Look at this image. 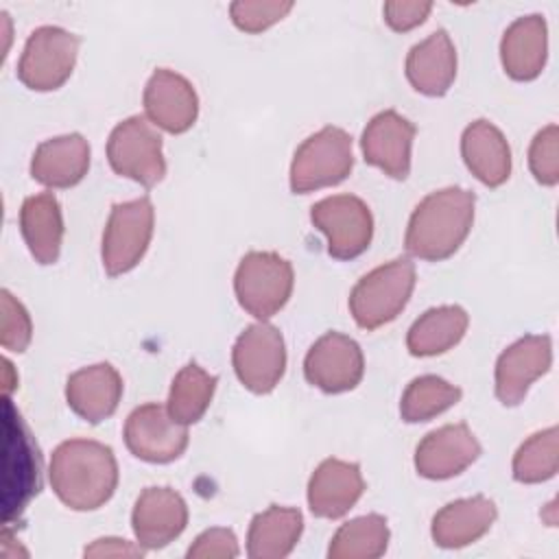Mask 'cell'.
<instances>
[{
  "mask_svg": "<svg viewBox=\"0 0 559 559\" xmlns=\"http://www.w3.org/2000/svg\"><path fill=\"white\" fill-rule=\"evenodd\" d=\"M48 478L57 498L74 511L100 509L118 487L114 450L94 439H68L52 452Z\"/></svg>",
  "mask_w": 559,
  "mask_h": 559,
  "instance_id": "obj_1",
  "label": "cell"
},
{
  "mask_svg": "<svg viewBox=\"0 0 559 559\" xmlns=\"http://www.w3.org/2000/svg\"><path fill=\"white\" fill-rule=\"evenodd\" d=\"M474 203V192L459 186L441 188L424 197L406 227V251L426 262L454 255L472 229Z\"/></svg>",
  "mask_w": 559,
  "mask_h": 559,
  "instance_id": "obj_2",
  "label": "cell"
},
{
  "mask_svg": "<svg viewBox=\"0 0 559 559\" xmlns=\"http://www.w3.org/2000/svg\"><path fill=\"white\" fill-rule=\"evenodd\" d=\"M415 288V264L395 258L362 275L349 293V312L358 328L378 330L391 323L408 304Z\"/></svg>",
  "mask_w": 559,
  "mask_h": 559,
  "instance_id": "obj_3",
  "label": "cell"
},
{
  "mask_svg": "<svg viewBox=\"0 0 559 559\" xmlns=\"http://www.w3.org/2000/svg\"><path fill=\"white\" fill-rule=\"evenodd\" d=\"M352 168V135L341 127H323L297 146L290 162V190L308 194L338 186L349 177Z\"/></svg>",
  "mask_w": 559,
  "mask_h": 559,
  "instance_id": "obj_4",
  "label": "cell"
},
{
  "mask_svg": "<svg viewBox=\"0 0 559 559\" xmlns=\"http://www.w3.org/2000/svg\"><path fill=\"white\" fill-rule=\"evenodd\" d=\"M293 284V264L275 251L245 253L234 275V293L240 308L260 321H266L286 306Z\"/></svg>",
  "mask_w": 559,
  "mask_h": 559,
  "instance_id": "obj_5",
  "label": "cell"
},
{
  "mask_svg": "<svg viewBox=\"0 0 559 559\" xmlns=\"http://www.w3.org/2000/svg\"><path fill=\"white\" fill-rule=\"evenodd\" d=\"M107 159L116 175L144 188L157 186L166 175L162 135L144 116H129L114 127L107 140Z\"/></svg>",
  "mask_w": 559,
  "mask_h": 559,
  "instance_id": "obj_6",
  "label": "cell"
},
{
  "mask_svg": "<svg viewBox=\"0 0 559 559\" xmlns=\"http://www.w3.org/2000/svg\"><path fill=\"white\" fill-rule=\"evenodd\" d=\"M155 210L148 197L116 203L103 231V266L116 277L129 273L144 258L153 238Z\"/></svg>",
  "mask_w": 559,
  "mask_h": 559,
  "instance_id": "obj_7",
  "label": "cell"
},
{
  "mask_svg": "<svg viewBox=\"0 0 559 559\" xmlns=\"http://www.w3.org/2000/svg\"><path fill=\"white\" fill-rule=\"evenodd\" d=\"M81 39L61 26L35 28L17 61V79L33 92L59 90L72 74Z\"/></svg>",
  "mask_w": 559,
  "mask_h": 559,
  "instance_id": "obj_8",
  "label": "cell"
},
{
  "mask_svg": "<svg viewBox=\"0 0 559 559\" xmlns=\"http://www.w3.org/2000/svg\"><path fill=\"white\" fill-rule=\"evenodd\" d=\"M310 221L328 238V253L336 260H354L371 245V210L354 194H334L317 201L310 207Z\"/></svg>",
  "mask_w": 559,
  "mask_h": 559,
  "instance_id": "obj_9",
  "label": "cell"
},
{
  "mask_svg": "<svg viewBox=\"0 0 559 559\" xmlns=\"http://www.w3.org/2000/svg\"><path fill=\"white\" fill-rule=\"evenodd\" d=\"M231 365L245 389L258 395L271 393L286 371L282 332L266 321L245 328L234 343Z\"/></svg>",
  "mask_w": 559,
  "mask_h": 559,
  "instance_id": "obj_10",
  "label": "cell"
},
{
  "mask_svg": "<svg viewBox=\"0 0 559 559\" xmlns=\"http://www.w3.org/2000/svg\"><path fill=\"white\" fill-rule=\"evenodd\" d=\"M129 452L146 463H170L188 448V426L175 421L166 406L142 404L133 408L122 430Z\"/></svg>",
  "mask_w": 559,
  "mask_h": 559,
  "instance_id": "obj_11",
  "label": "cell"
},
{
  "mask_svg": "<svg viewBox=\"0 0 559 559\" xmlns=\"http://www.w3.org/2000/svg\"><path fill=\"white\" fill-rule=\"evenodd\" d=\"M365 373V356L360 345L343 332H325L319 336L306 358V380L323 393H345L358 386Z\"/></svg>",
  "mask_w": 559,
  "mask_h": 559,
  "instance_id": "obj_12",
  "label": "cell"
},
{
  "mask_svg": "<svg viewBox=\"0 0 559 559\" xmlns=\"http://www.w3.org/2000/svg\"><path fill=\"white\" fill-rule=\"evenodd\" d=\"M552 365V341L546 334H526L509 345L496 362V397L504 406H518L528 386Z\"/></svg>",
  "mask_w": 559,
  "mask_h": 559,
  "instance_id": "obj_13",
  "label": "cell"
},
{
  "mask_svg": "<svg viewBox=\"0 0 559 559\" xmlns=\"http://www.w3.org/2000/svg\"><path fill=\"white\" fill-rule=\"evenodd\" d=\"M415 133V124L395 109L376 114L360 138L365 162L380 168L391 179H406L411 173V146Z\"/></svg>",
  "mask_w": 559,
  "mask_h": 559,
  "instance_id": "obj_14",
  "label": "cell"
},
{
  "mask_svg": "<svg viewBox=\"0 0 559 559\" xmlns=\"http://www.w3.org/2000/svg\"><path fill=\"white\" fill-rule=\"evenodd\" d=\"M144 111L151 124L168 133H186L199 116V96L192 83L166 68H157L144 87Z\"/></svg>",
  "mask_w": 559,
  "mask_h": 559,
  "instance_id": "obj_15",
  "label": "cell"
},
{
  "mask_svg": "<svg viewBox=\"0 0 559 559\" xmlns=\"http://www.w3.org/2000/svg\"><path fill=\"white\" fill-rule=\"evenodd\" d=\"M480 456V443L467 424H448L428 432L415 448V469L430 480H445Z\"/></svg>",
  "mask_w": 559,
  "mask_h": 559,
  "instance_id": "obj_16",
  "label": "cell"
},
{
  "mask_svg": "<svg viewBox=\"0 0 559 559\" xmlns=\"http://www.w3.org/2000/svg\"><path fill=\"white\" fill-rule=\"evenodd\" d=\"M188 524V504L170 487H146L131 513V526L138 544L157 550L177 539Z\"/></svg>",
  "mask_w": 559,
  "mask_h": 559,
  "instance_id": "obj_17",
  "label": "cell"
},
{
  "mask_svg": "<svg viewBox=\"0 0 559 559\" xmlns=\"http://www.w3.org/2000/svg\"><path fill=\"white\" fill-rule=\"evenodd\" d=\"M365 478L358 463L325 459L308 480V507L314 518L338 520L362 496Z\"/></svg>",
  "mask_w": 559,
  "mask_h": 559,
  "instance_id": "obj_18",
  "label": "cell"
},
{
  "mask_svg": "<svg viewBox=\"0 0 559 559\" xmlns=\"http://www.w3.org/2000/svg\"><path fill=\"white\" fill-rule=\"evenodd\" d=\"M122 397V378L109 362H96L70 373L66 382L68 406L87 424L111 417Z\"/></svg>",
  "mask_w": 559,
  "mask_h": 559,
  "instance_id": "obj_19",
  "label": "cell"
},
{
  "mask_svg": "<svg viewBox=\"0 0 559 559\" xmlns=\"http://www.w3.org/2000/svg\"><path fill=\"white\" fill-rule=\"evenodd\" d=\"M90 168V144L81 133L44 140L31 159V177L46 188H72Z\"/></svg>",
  "mask_w": 559,
  "mask_h": 559,
  "instance_id": "obj_20",
  "label": "cell"
},
{
  "mask_svg": "<svg viewBox=\"0 0 559 559\" xmlns=\"http://www.w3.org/2000/svg\"><path fill=\"white\" fill-rule=\"evenodd\" d=\"M548 55V26L537 13L511 22L500 41V61L513 81H533L542 74Z\"/></svg>",
  "mask_w": 559,
  "mask_h": 559,
  "instance_id": "obj_21",
  "label": "cell"
},
{
  "mask_svg": "<svg viewBox=\"0 0 559 559\" xmlns=\"http://www.w3.org/2000/svg\"><path fill=\"white\" fill-rule=\"evenodd\" d=\"M406 79L424 96H443L456 76V50L448 31L439 28L406 55Z\"/></svg>",
  "mask_w": 559,
  "mask_h": 559,
  "instance_id": "obj_22",
  "label": "cell"
},
{
  "mask_svg": "<svg viewBox=\"0 0 559 559\" xmlns=\"http://www.w3.org/2000/svg\"><path fill=\"white\" fill-rule=\"evenodd\" d=\"M461 155L469 173L485 186L498 188L511 175V148L489 120H474L461 135Z\"/></svg>",
  "mask_w": 559,
  "mask_h": 559,
  "instance_id": "obj_23",
  "label": "cell"
},
{
  "mask_svg": "<svg viewBox=\"0 0 559 559\" xmlns=\"http://www.w3.org/2000/svg\"><path fill=\"white\" fill-rule=\"evenodd\" d=\"M498 509L487 496H472L441 507L430 526V535L441 548H463L480 539L496 522Z\"/></svg>",
  "mask_w": 559,
  "mask_h": 559,
  "instance_id": "obj_24",
  "label": "cell"
},
{
  "mask_svg": "<svg viewBox=\"0 0 559 559\" xmlns=\"http://www.w3.org/2000/svg\"><path fill=\"white\" fill-rule=\"evenodd\" d=\"M20 231L39 264H55L61 253L63 214L52 192L26 197L20 210Z\"/></svg>",
  "mask_w": 559,
  "mask_h": 559,
  "instance_id": "obj_25",
  "label": "cell"
},
{
  "mask_svg": "<svg viewBox=\"0 0 559 559\" xmlns=\"http://www.w3.org/2000/svg\"><path fill=\"white\" fill-rule=\"evenodd\" d=\"M304 531L299 509L271 504L253 515L247 531V555L251 559H282L293 552Z\"/></svg>",
  "mask_w": 559,
  "mask_h": 559,
  "instance_id": "obj_26",
  "label": "cell"
},
{
  "mask_svg": "<svg viewBox=\"0 0 559 559\" xmlns=\"http://www.w3.org/2000/svg\"><path fill=\"white\" fill-rule=\"evenodd\" d=\"M469 317L461 306L426 310L408 330L406 347L413 356H437L452 349L467 330Z\"/></svg>",
  "mask_w": 559,
  "mask_h": 559,
  "instance_id": "obj_27",
  "label": "cell"
},
{
  "mask_svg": "<svg viewBox=\"0 0 559 559\" xmlns=\"http://www.w3.org/2000/svg\"><path fill=\"white\" fill-rule=\"evenodd\" d=\"M214 391H216V376L207 373L197 362H188L173 378L166 408L175 421L183 426L197 424L210 408Z\"/></svg>",
  "mask_w": 559,
  "mask_h": 559,
  "instance_id": "obj_28",
  "label": "cell"
},
{
  "mask_svg": "<svg viewBox=\"0 0 559 559\" xmlns=\"http://www.w3.org/2000/svg\"><path fill=\"white\" fill-rule=\"evenodd\" d=\"M389 526L378 513H367L345 522L332 537L330 559H378L386 552Z\"/></svg>",
  "mask_w": 559,
  "mask_h": 559,
  "instance_id": "obj_29",
  "label": "cell"
},
{
  "mask_svg": "<svg viewBox=\"0 0 559 559\" xmlns=\"http://www.w3.org/2000/svg\"><path fill=\"white\" fill-rule=\"evenodd\" d=\"M461 400V389L439 376H419L408 382L400 400V415L406 424L430 421Z\"/></svg>",
  "mask_w": 559,
  "mask_h": 559,
  "instance_id": "obj_30",
  "label": "cell"
},
{
  "mask_svg": "<svg viewBox=\"0 0 559 559\" xmlns=\"http://www.w3.org/2000/svg\"><path fill=\"white\" fill-rule=\"evenodd\" d=\"M557 428L550 426L531 435L513 456V478L524 485L550 480L557 474L559 443Z\"/></svg>",
  "mask_w": 559,
  "mask_h": 559,
  "instance_id": "obj_31",
  "label": "cell"
},
{
  "mask_svg": "<svg viewBox=\"0 0 559 559\" xmlns=\"http://www.w3.org/2000/svg\"><path fill=\"white\" fill-rule=\"evenodd\" d=\"M290 9V0H236L229 4V15L236 28L255 35L284 20Z\"/></svg>",
  "mask_w": 559,
  "mask_h": 559,
  "instance_id": "obj_32",
  "label": "cell"
},
{
  "mask_svg": "<svg viewBox=\"0 0 559 559\" xmlns=\"http://www.w3.org/2000/svg\"><path fill=\"white\" fill-rule=\"evenodd\" d=\"M528 166L542 186H557L559 181V127L548 124L531 142Z\"/></svg>",
  "mask_w": 559,
  "mask_h": 559,
  "instance_id": "obj_33",
  "label": "cell"
},
{
  "mask_svg": "<svg viewBox=\"0 0 559 559\" xmlns=\"http://www.w3.org/2000/svg\"><path fill=\"white\" fill-rule=\"evenodd\" d=\"M2 332L0 343L9 352H24L33 336V323L26 308L9 293L2 290Z\"/></svg>",
  "mask_w": 559,
  "mask_h": 559,
  "instance_id": "obj_34",
  "label": "cell"
},
{
  "mask_svg": "<svg viewBox=\"0 0 559 559\" xmlns=\"http://www.w3.org/2000/svg\"><path fill=\"white\" fill-rule=\"evenodd\" d=\"M238 539L229 528H207L188 548V559H212V557H238Z\"/></svg>",
  "mask_w": 559,
  "mask_h": 559,
  "instance_id": "obj_35",
  "label": "cell"
},
{
  "mask_svg": "<svg viewBox=\"0 0 559 559\" xmlns=\"http://www.w3.org/2000/svg\"><path fill=\"white\" fill-rule=\"evenodd\" d=\"M432 9V2H417V0H389L382 7L384 13V22L389 24V28H393L395 33H406L415 26H419L428 13Z\"/></svg>",
  "mask_w": 559,
  "mask_h": 559,
  "instance_id": "obj_36",
  "label": "cell"
},
{
  "mask_svg": "<svg viewBox=\"0 0 559 559\" xmlns=\"http://www.w3.org/2000/svg\"><path fill=\"white\" fill-rule=\"evenodd\" d=\"M142 546H133L120 537H100L85 548V557H142Z\"/></svg>",
  "mask_w": 559,
  "mask_h": 559,
  "instance_id": "obj_37",
  "label": "cell"
}]
</instances>
